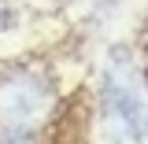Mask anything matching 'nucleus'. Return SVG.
<instances>
[{"label":"nucleus","instance_id":"f257e3e1","mask_svg":"<svg viewBox=\"0 0 148 144\" xmlns=\"http://www.w3.org/2000/svg\"><path fill=\"white\" fill-rule=\"evenodd\" d=\"M104 104H108L111 122L126 133L130 141H141L148 129V100L141 92V78L133 70L126 52H111V63L104 70Z\"/></svg>","mask_w":148,"mask_h":144},{"label":"nucleus","instance_id":"f03ea898","mask_svg":"<svg viewBox=\"0 0 148 144\" xmlns=\"http://www.w3.org/2000/svg\"><path fill=\"white\" fill-rule=\"evenodd\" d=\"M52 89L34 70L0 74V133H30L48 115Z\"/></svg>","mask_w":148,"mask_h":144},{"label":"nucleus","instance_id":"7ed1b4c3","mask_svg":"<svg viewBox=\"0 0 148 144\" xmlns=\"http://www.w3.org/2000/svg\"><path fill=\"white\" fill-rule=\"evenodd\" d=\"M0 144H34V141H30V133H4Z\"/></svg>","mask_w":148,"mask_h":144},{"label":"nucleus","instance_id":"20e7f679","mask_svg":"<svg viewBox=\"0 0 148 144\" xmlns=\"http://www.w3.org/2000/svg\"><path fill=\"white\" fill-rule=\"evenodd\" d=\"M8 22H11V11H8V4H4V0H0V30H4V26H8Z\"/></svg>","mask_w":148,"mask_h":144},{"label":"nucleus","instance_id":"39448f33","mask_svg":"<svg viewBox=\"0 0 148 144\" xmlns=\"http://www.w3.org/2000/svg\"><path fill=\"white\" fill-rule=\"evenodd\" d=\"M108 4H115V0H108Z\"/></svg>","mask_w":148,"mask_h":144}]
</instances>
